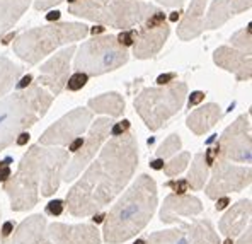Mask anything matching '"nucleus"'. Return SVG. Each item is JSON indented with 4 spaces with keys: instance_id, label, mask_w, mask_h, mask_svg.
Segmentation results:
<instances>
[{
    "instance_id": "f257e3e1",
    "label": "nucleus",
    "mask_w": 252,
    "mask_h": 244,
    "mask_svg": "<svg viewBox=\"0 0 252 244\" xmlns=\"http://www.w3.org/2000/svg\"><path fill=\"white\" fill-rule=\"evenodd\" d=\"M138 142L133 132L113 137L66 193L73 217H89L109 205L131 181L138 168Z\"/></svg>"
},
{
    "instance_id": "f03ea898",
    "label": "nucleus",
    "mask_w": 252,
    "mask_h": 244,
    "mask_svg": "<svg viewBox=\"0 0 252 244\" xmlns=\"http://www.w3.org/2000/svg\"><path fill=\"white\" fill-rule=\"evenodd\" d=\"M68 161V152L63 149H46L39 143L29 147L22 155L17 173L3 183L10 209L14 212L31 210L38 205L39 197L57 193Z\"/></svg>"
},
{
    "instance_id": "7ed1b4c3",
    "label": "nucleus",
    "mask_w": 252,
    "mask_h": 244,
    "mask_svg": "<svg viewBox=\"0 0 252 244\" xmlns=\"http://www.w3.org/2000/svg\"><path fill=\"white\" fill-rule=\"evenodd\" d=\"M157 184L148 174L138 176L113 205L104 220V241L121 244L135 238L154 217L157 209Z\"/></svg>"
},
{
    "instance_id": "20e7f679",
    "label": "nucleus",
    "mask_w": 252,
    "mask_h": 244,
    "mask_svg": "<svg viewBox=\"0 0 252 244\" xmlns=\"http://www.w3.org/2000/svg\"><path fill=\"white\" fill-rule=\"evenodd\" d=\"M53 94L38 82L0 99V152L48 113Z\"/></svg>"
},
{
    "instance_id": "39448f33",
    "label": "nucleus",
    "mask_w": 252,
    "mask_h": 244,
    "mask_svg": "<svg viewBox=\"0 0 252 244\" xmlns=\"http://www.w3.org/2000/svg\"><path fill=\"white\" fill-rule=\"evenodd\" d=\"M158 10L142 0H75L68 5V12L73 16L123 31L142 26Z\"/></svg>"
},
{
    "instance_id": "423d86ee",
    "label": "nucleus",
    "mask_w": 252,
    "mask_h": 244,
    "mask_svg": "<svg viewBox=\"0 0 252 244\" xmlns=\"http://www.w3.org/2000/svg\"><path fill=\"white\" fill-rule=\"evenodd\" d=\"M87 35L89 28L82 22H51L24 31L16 38L12 48L22 62L36 65L63 44L80 41Z\"/></svg>"
},
{
    "instance_id": "0eeeda50",
    "label": "nucleus",
    "mask_w": 252,
    "mask_h": 244,
    "mask_svg": "<svg viewBox=\"0 0 252 244\" xmlns=\"http://www.w3.org/2000/svg\"><path fill=\"white\" fill-rule=\"evenodd\" d=\"M186 94V84L174 80V82L160 87L143 89L136 96L133 106L143 120V123L147 125V128H150L152 132H157L167 125V121L174 114H177L183 109Z\"/></svg>"
},
{
    "instance_id": "6e6552de",
    "label": "nucleus",
    "mask_w": 252,
    "mask_h": 244,
    "mask_svg": "<svg viewBox=\"0 0 252 244\" xmlns=\"http://www.w3.org/2000/svg\"><path fill=\"white\" fill-rule=\"evenodd\" d=\"M129 51L118 41L113 35H95L77 50L75 67L77 72L89 77H97L102 73L118 70L128 64Z\"/></svg>"
},
{
    "instance_id": "1a4fd4ad",
    "label": "nucleus",
    "mask_w": 252,
    "mask_h": 244,
    "mask_svg": "<svg viewBox=\"0 0 252 244\" xmlns=\"http://www.w3.org/2000/svg\"><path fill=\"white\" fill-rule=\"evenodd\" d=\"M218 159L249 164L252 155L251 111L240 114L218 140Z\"/></svg>"
},
{
    "instance_id": "9d476101",
    "label": "nucleus",
    "mask_w": 252,
    "mask_h": 244,
    "mask_svg": "<svg viewBox=\"0 0 252 244\" xmlns=\"http://www.w3.org/2000/svg\"><path fill=\"white\" fill-rule=\"evenodd\" d=\"M92 111L87 108H75L58 121H55L51 127H48L39 137L38 143L43 147H63L68 145L72 140L80 137L87 130L92 121Z\"/></svg>"
},
{
    "instance_id": "9b49d317",
    "label": "nucleus",
    "mask_w": 252,
    "mask_h": 244,
    "mask_svg": "<svg viewBox=\"0 0 252 244\" xmlns=\"http://www.w3.org/2000/svg\"><path fill=\"white\" fill-rule=\"evenodd\" d=\"M252 171L251 166H232L228 161L217 159L213 162V173H211L210 183L206 186V197L211 200H218L228 193L242 191L244 188L251 186Z\"/></svg>"
},
{
    "instance_id": "f8f14e48",
    "label": "nucleus",
    "mask_w": 252,
    "mask_h": 244,
    "mask_svg": "<svg viewBox=\"0 0 252 244\" xmlns=\"http://www.w3.org/2000/svg\"><path fill=\"white\" fill-rule=\"evenodd\" d=\"M170 35V26L165 22V14L162 10L155 12L136 29V38L133 43V55L138 60H147L164 48Z\"/></svg>"
},
{
    "instance_id": "ddd939ff",
    "label": "nucleus",
    "mask_w": 252,
    "mask_h": 244,
    "mask_svg": "<svg viewBox=\"0 0 252 244\" xmlns=\"http://www.w3.org/2000/svg\"><path fill=\"white\" fill-rule=\"evenodd\" d=\"M113 127V121L109 116L97 118L94 123H91V130H89V137L84 140V145L75 152L72 159L68 161V168L63 171V179L65 181H73L77 176L82 173V169L87 164H91V161L95 157L97 150L101 149V145L104 143Z\"/></svg>"
},
{
    "instance_id": "4468645a",
    "label": "nucleus",
    "mask_w": 252,
    "mask_h": 244,
    "mask_svg": "<svg viewBox=\"0 0 252 244\" xmlns=\"http://www.w3.org/2000/svg\"><path fill=\"white\" fill-rule=\"evenodd\" d=\"M77 48L68 46L65 50L58 51L57 55L50 58L48 62H44L39 69V77H38V84L43 87H48L53 94V98L60 96L63 92V89L66 86V80L70 77V60L75 55Z\"/></svg>"
},
{
    "instance_id": "2eb2a0df",
    "label": "nucleus",
    "mask_w": 252,
    "mask_h": 244,
    "mask_svg": "<svg viewBox=\"0 0 252 244\" xmlns=\"http://www.w3.org/2000/svg\"><path fill=\"white\" fill-rule=\"evenodd\" d=\"M44 244H101V232L92 224H60L46 225Z\"/></svg>"
},
{
    "instance_id": "dca6fc26",
    "label": "nucleus",
    "mask_w": 252,
    "mask_h": 244,
    "mask_svg": "<svg viewBox=\"0 0 252 244\" xmlns=\"http://www.w3.org/2000/svg\"><path fill=\"white\" fill-rule=\"evenodd\" d=\"M213 62L220 69L233 73L237 80H251L252 60L249 53L235 50L233 46H220L215 50Z\"/></svg>"
},
{
    "instance_id": "f3484780",
    "label": "nucleus",
    "mask_w": 252,
    "mask_h": 244,
    "mask_svg": "<svg viewBox=\"0 0 252 244\" xmlns=\"http://www.w3.org/2000/svg\"><path fill=\"white\" fill-rule=\"evenodd\" d=\"M252 0H215L211 3L208 16L203 19V29L221 28L230 17L249 10Z\"/></svg>"
},
{
    "instance_id": "a211bd4d",
    "label": "nucleus",
    "mask_w": 252,
    "mask_h": 244,
    "mask_svg": "<svg viewBox=\"0 0 252 244\" xmlns=\"http://www.w3.org/2000/svg\"><path fill=\"white\" fill-rule=\"evenodd\" d=\"M203 212V205L196 197L189 195H169L164 200V205L160 210V220L165 224H174L179 215L194 217Z\"/></svg>"
},
{
    "instance_id": "6ab92c4d",
    "label": "nucleus",
    "mask_w": 252,
    "mask_h": 244,
    "mask_svg": "<svg viewBox=\"0 0 252 244\" xmlns=\"http://www.w3.org/2000/svg\"><path fill=\"white\" fill-rule=\"evenodd\" d=\"M251 212H252L251 198L237 202L235 205L225 213L223 219L220 220V224H218L220 232L230 239L242 234V232L246 231V227L251 225Z\"/></svg>"
},
{
    "instance_id": "aec40b11",
    "label": "nucleus",
    "mask_w": 252,
    "mask_h": 244,
    "mask_svg": "<svg viewBox=\"0 0 252 244\" xmlns=\"http://www.w3.org/2000/svg\"><path fill=\"white\" fill-rule=\"evenodd\" d=\"M208 0H191L188 12L184 14L179 28H177V36L183 41H191L198 38L205 29H203V19H205V7Z\"/></svg>"
},
{
    "instance_id": "412c9836",
    "label": "nucleus",
    "mask_w": 252,
    "mask_h": 244,
    "mask_svg": "<svg viewBox=\"0 0 252 244\" xmlns=\"http://www.w3.org/2000/svg\"><path fill=\"white\" fill-rule=\"evenodd\" d=\"M220 120H221V108L218 105H215V103H208V105L199 106L198 109L191 111L186 120V125L194 135H205Z\"/></svg>"
},
{
    "instance_id": "4be33fe9",
    "label": "nucleus",
    "mask_w": 252,
    "mask_h": 244,
    "mask_svg": "<svg viewBox=\"0 0 252 244\" xmlns=\"http://www.w3.org/2000/svg\"><path fill=\"white\" fill-rule=\"evenodd\" d=\"M46 225V217L41 213L28 217L19 224L10 244H44Z\"/></svg>"
},
{
    "instance_id": "5701e85b",
    "label": "nucleus",
    "mask_w": 252,
    "mask_h": 244,
    "mask_svg": "<svg viewBox=\"0 0 252 244\" xmlns=\"http://www.w3.org/2000/svg\"><path fill=\"white\" fill-rule=\"evenodd\" d=\"M174 224L181 225V229L186 234L188 244H221L210 219H199L191 224H184L181 219H177Z\"/></svg>"
},
{
    "instance_id": "b1692460",
    "label": "nucleus",
    "mask_w": 252,
    "mask_h": 244,
    "mask_svg": "<svg viewBox=\"0 0 252 244\" xmlns=\"http://www.w3.org/2000/svg\"><path fill=\"white\" fill-rule=\"evenodd\" d=\"M31 0H0V39L17 24Z\"/></svg>"
},
{
    "instance_id": "393cba45",
    "label": "nucleus",
    "mask_w": 252,
    "mask_h": 244,
    "mask_svg": "<svg viewBox=\"0 0 252 244\" xmlns=\"http://www.w3.org/2000/svg\"><path fill=\"white\" fill-rule=\"evenodd\" d=\"M89 108H91L92 113L118 118L125 113V99L118 92H106V94H101L97 98L89 99Z\"/></svg>"
},
{
    "instance_id": "a878e982",
    "label": "nucleus",
    "mask_w": 252,
    "mask_h": 244,
    "mask_svg": "<svg viewBox=\"0 0 252 244\" xmlns=\"http://www.w3.org/2000/svg\"><path fill=\"white\" fill-rule=\"evenodd\" d=\"M22 73V67L14 64L7 57H0V98L5 96L17 84Z\"/></svg>"
},
{
    "instance_id": "bb28decb",
    "label": "nucleus",
    "mask_w": 252,
    "mask_h": 244,
    "mask_svg": "<svg viewBox=\"0 0 252 244\" xmlns=\"http://www.w3.org/2000/svg\"><path fill=\"white\" fill-rule=\"evenodd\" d=\"M206 179H208V164L205 161V154H196L194 159H192L191 169L188 173V186H191V190L198 191L205 188Z\"/></svg>"
},
{
    "instance_id": "cd10ccee",
    "label": "nucleus",
    "mask_w": 252,
    "mask_h": 244,
    "mask_svg": "<svg viewBox=\"0 0 252 244\" xmlns=\"http://www.w3.org/2000/svg\"><path fill=\"white\" fill-rule=\"evenodd\" d=\"M133 244H188L183 229H169L150 234L147 239H138Z\"/></svg>"
},
{
    "instance_id": "c85d7f7f",
    "label": "nucleus",
    "mask_w": 252,
    "mask_h": 244,
    "mask_svg": "<svg viewBox=\"0 0 252 244\" xmlns=\"http://www.w3.org/2000/svg\"><path fill=\"white\" fill-rule=\"evenodd\" d=\"M252 39H251V24L244 29H239L235 35H232L230 43L235 50H240L244 53H249L251 55V48H252Z\"/></svg>"
},
{
    "instance_id": "c756f323",
    "label": "nucleus",
    "mask_w": 252,
    "mask_h": 244,
    "mask_svg": "<svg viewBox=\"0 0 252 244\" xmlns=\"http://www.w3.org/2000/svg\"><path fill=\"white\" fill-rule=\"evenodd\" d=\"M191 161V154L189 152H183L179 154L177 157H172L169 161V164H165V168H162L165 171L167 176H179L181 173L186 169L188 162Z\"/></svg>"
},
{
    "instance_id": "7c9ffc66",
    "label": "nucleus",
    "mask_w": 252,
    "mask_h": 244,
    "mask_svg": "<svg viewBox=\"0 0 252 244\" xmlns=\"http://www.w3.org/2000/svg\"><path fill=\"white\" fill-rule=\"evenodd\" d=\"M181 145H183V142H181V137L177 135V133H172V135L167 137V139L160 143V147L157 149V157L158 159L169 157V155L176 154L177 150L181 149Z\"/></svg>"
},
{
    "instance_id": "2f4dec72",
    "label": "nucleus",
    "mask_w": 252,
    "mask_h": 244,
    "mask_svg": "<svg viewBox=\"0 0 252 244\" xmlns=\"http://www.w3.org/2000/svg\"><path fill=\"white\" fill-rule=\"evenodd\" d=\"M87 80H89V75H85L82 72H75L73 75L68 77L65 87L68 89V91H80V89L87 84Z\"/></svg>"
},
{
    "instance_id": "473e14b6",
    "label": "nucleus",
    "mask_w": 252,
    "mask_h": 244,
    "mask_svg": "<svg viewBox=\"0 0 252 244\" xmlns=\"http://www.w3.org/2000/svg\"><path fill=\"white\" fill-rule=\"evenodd\" d=\"M116 38H118V41L123 44L125 48L133 46V43H135V38H136V29H126V31H123L120 36H116Z\"/></svg>"
},
{
    "instance_id": "72a5a7b5",
    "label": "nucleus",
    "mask_w": 252,
    "mask_h": 244,
    "mask_svg": "<svg viewBox=\"0 0 252 244\" xmlns=\"http://www.w3.org/2000/svg\"><path fill=\"white\" fill-rule=\"evenodd\" d=\"M63 209H65V205H63L62 200H53V202L48 203L46 212L50 213V215H60V213L63 212Z\"/></svg>"
},
{
    "instance_id": "f704fd0d",
    "label": "nucleus",
    "mask_w": 252,
    "mask_h": 244,
    "mask_svg": "<svg viewBox=\"0 0 252 244\" xmlns=\"http://www.w3.org/2000/svg\"><path fill=\"white\" fill-rule=\"evenodd\" d=\"M62 2L63 0H34V9L36 10H48Z\"/></svg>"
},
{
    "instance_id": "c9c22d12",
    "label": "nucleus",
    "mask_w": 252,
    "mask_h": 244,
    "mask_svg": "<svg viewBox=\"0 0 252 244\" xmlns=\"http://www.w3.org/2000/svg\"><path fill=\"white\" fill-rule=\"evenodd\" d=\"M167 186L172 188L174 191H176V195H184L188 191V181L186 179H181V181H170L167 183Z\"/></svg>"
},
{
    "instance_id": "e433bc0d",
    "label": "nucleus",
    "mask_w": 252,
    "mask_h": 244,
    "mask_svg": "<svg viewBox=\"0 0 252 244\" xmlns=\"http://www.w3.org/2000/svg\"><path fill=\"white\" fill-rule=\"evenodd\" d=\"M128 130H129V121L123 120V121H120V123L114 125V127H111L109 133H113V137H118V135H123V133H126Z\"/></svg>"
},
{
    "instance_id": "4c0bfd02",
    "label": "nucleus",
    "mask_w": 252,
    "mask_h": 244,
    "mask_svg": "<svg viewBox=\"0 0 252 244\" xmlns=\"http://www.w3.org/2000/svg\"><path fill=\"white\" fill-rule=\"evenodd\" d=\"M10 159H7L5 162H0V183H5L10 177V168H9Z\"/></svg>"
},
{
    "instance_id": "58836bf2",
    "label": "nucleus",
    "mask_w": 252,
    "mask_h": 244,
    "mask_svg": "<svg viewBox=\"0 0 252 244\" xmlns=\"http://www.w3.org/2000/svg\"><path fill=\"white\" fill-rule=\"evenodd\" d=\"M203 99H205V92H201V91L192 92V94L189 96V108H191V106H196L198 103H201Z\"/></svg>"
},
{
    "instance_id": "ea45409f",
    "label": "nucleus",
    "mask_w": 252,
    "mask_h": 244,
    "mask_svg": "<svg viewBox=\"0 0 252 244\" xmlns=\"http://www.w3.org/2000/svg\"><path fill=\"white\" fill-rule=\"evenodd\" d=\"M160 5H164V7H170V9H179L181 5L184 3V0H157Z\"/></svg>"
},
{
    "instance_id": "a19ab883",
    "label": "nucleus",
    "mask_w": 252,
    "mask_h": 244,
    "mask_svg": "<svg viewBox=\"0 0 252 244\" xmlns=\"http://www.w3.org/2000/svg\"><path fill=\"white\" fill-rule=\"evenodd\" d=\"M82 145H84V139H82V137H77L75 140H72V142L68 143V150H70V152L75 154L77 150H79Z\"/></svg>"
},
{
    "instance_id": "79ce46f5",
    "label": "nucleus",
    "mask_w": 252,
    "mask_h": 244,
    "mask_svg": "<svg viewBox=\"0 0 252 244\" xmlns=\"http://www.w3.org/2000/svg\"><path fill=\"white\" fill-rule=\"evenodd\" d=\"M237 244H252V234H251V227L246 229V232H244L242 236H240V239L237 241Z\"/></svg>"
},
{
    "instance_id": "37998d69",
    "label": "nucleus",
    "mask_w": 252,
    "mask_h": 244,
    "mask_svg": "<svg viewBox=\"0 0 252 244\" xmlns=\"http://www.w3.org/2000/svg\"><path fill=\"white\" fill-rule=\"evenodd\" d=\"M176 79V73H165V75H158L157 77V84L158 86H165L169 84V80H174Z\"/></svg>"
},
{
    "instance_id": "c03bdc74",
    "label": "nucleus",
    "mask_w": 252,
    "mask_h": 244,
    "mask_svg": "<svg viewBox=\"0 0 252 244\" xmlns=\"http://www.w3.org/2000/svg\"><path fill=\"white\" fill-rule=\"evenodd\" d=\"M227 205H230V200H228V197H220L217 200V205H215V209L223 210V209H227Z\"/></svg>"
},
{
    "instance_id": "a18cd8bd",
    "label": "nucleus",
    "mask_w": 252,
    "mask_h": 244,
    "mask_svg": "<svg viewBox=\"0 0 252 244\" xmlns=\"http://www.w3.org/2000/svg\"><path fill=\"white\" fill-rule=\"evenodd\" d=\"M12 231H14V224H12V222H5V224L2 225V231H0V232H2V238H7V236H9Z\"/></svg>"
},
{
    "instance_id": "49530a36",
    "label": "nucleus",
    "mask_w": 252,
    "mask_h": 244,
    "mask_svg": "<svg viewBox=\"0 0 252 244\" xmlns=\"http://www.w3.org/2000/svg\"><path fill=\"white\" fill-rule=\"evenodd\" d=\"M28 142H29V133L28 132H22L21 135H17V139H16L17 145H26Z\"/></svg>"
},
{
    "instance_id": "de8ad7c7",
    "label": "nucleus",
    "mask_w": 252,
    "mask_h": 244,
    "mask_svg": "<svg viewBox=\"0 0 252 244\" xmlns=\"http://www.w3.org/2000/svg\"><path fill=\"white\" fill-rule=\"evenodd\" d=\"M31 80H32V75H26L24 79H22L21 82L17 84V87H19V89H26V87L29 86V84H31Z\"/></svg>"
},
{
    "instance_id": "09e8293b",
    "label": "nucleus",
    "mask_w": 252,
    "mask_h": 244,
    "mask_svg": "<svg viewBox=\"0 0 252 244\" xmlns=\"http://www.w3.org/2000/svg\"><path fill=\"white\" fill-rule=\"evenodd\" d=\"M152 168L154 169H162L164 168V159H157V161L152 162Z\"/></svg>"
},
{
    "instance_id": "8fccbe9b",
    "label": "nucleus",
    "mask_w": 252,
    "mask_h": 244,
    "mask_svg": "<svg viewBox=\"0 0 252 244\" xmlns=\"http://www.w3.org/2000/svg\"><path fill=\"white\" fill-rule=\"evenodd\" d=\"M58 17H60V12H58V10H55V12L48 14V21H57Z\"/></svg>"
},
{
    "instance_id": "3c124183",
    "label": "nucleus",
    "mask_w": 252,
    "mask_h": 244,
    "mask_svg": "<svg viewBox=\"0 0 252 244\" xmlns=\"http://www.w3.org/2000/svg\"><path fill=\"white\" fill-rule=\"evenodd\" d=\"M92 220H94L95 222V224H99V222H102V220H104V213H94V219H92Z\"/></svg>"
},
{
    "instance_id": "603ef678",
    "label": "nucleus",
    "mask_w": 252,
    "mask_h": 244,
    "mask_svg": "<svg viewBox=\"0 0 252 244\" xmlns=\"http://www.w3.org/2000/svg\"><path fill=\"white\" fill-rule=\"evenodd\" d=\"M179 14H181V12H174L172 16H170V21H177V17H179Z\"/></svg>"
},
{
    "instance_id": "864d4df0",
    "label": "nucleus",
    "mask_w": 252,
    "mask_h": 244,
    "mask_svg": "<svg viewBox=\"0 0 252 244\" xmlns=\"http://www.w3.org/2000/svg\"><path fill=\"white\" fill-rule=\"evenodd\" d=\"M225 244H233V241L230 238H227V239H225Z\"/></svg>"
},
{
    "instance_id": "5fc2aeb1",
    "label": "nucleus",
    "mask_w": 252,
    "mask_h": 244,
    "mask_svg": "<svg viewBox=\"0 0 252 244\" xmlns=\"http://www.w3.org/2000/svg\"><path fill=\"white\" fill-rule=\"evenodd\" d=\"M0 244H7L5 241H3V239H2V241H0Z\"/></svg>"
}]
</instances>
